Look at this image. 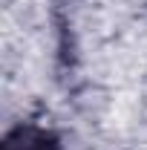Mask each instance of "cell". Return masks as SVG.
I'll list each match as a JSON object with an SVG mask.
<instances>
[{
    "label": "cell",
    "mask_w": 147,
    "mask_h": 150,
    "mask_svg": "<svg viewBox=\"0 0 147 150\" xmlns=\"http://www.w3.org/2000/svg\"><path fill=\"white\" fill-rule=\"evenodd\" d=\"M0 150H61V142L52 130L37 124H20L3 139Z\"/></svg>",
    "instance_id": "6da1fadb"
}]
</instances>
